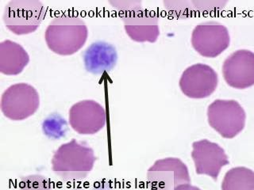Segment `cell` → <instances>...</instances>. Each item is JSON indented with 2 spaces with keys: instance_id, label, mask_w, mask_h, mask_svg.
<instances>
[{
  "instance_id": "obj_19",
  "label": "cell",
  "mask_w": 254,
  "mask_h": 190,
  "mask_svg": "<svg viewBox=\"0 0 254 190\" xmlns=\"http://www.w3.org/2000/svg\"><path fill=\"white\" fill-rule=\"evenodd\" d=\"M111 6L118 12L120 18L128 15L129 13L142 6V2L139 0H127V1H110Z\"/></svg>"
},
{
  "instance_id": "obj_4",
  "label": "cell",
  "mask_w": 254,
  "mask_h": 190,
  "mask_svg": "<svg viewBox=\"0 0 254 190\" xmlns=\"http://www.w3.org/2000/svg\"><path fill=\"white\" fill-rule=\"evenodd\" d=\"M246 114L235 100L216 99L207 108L209 125L225 139H232L242 133L246 125Z\"/></svg>"
},
{
  "instance_id": "obj_6",
  "label": "cell",
  "mask_w": 254,
  "mask_h": 190,
  "mask_svg": "<svg viewBox=\"0 0 254 190\" xmlns=\"http://www.w3.org/2000/svg\"><path fill=\"white\" fill-rule=\"evenodd\" d=\"M147 184L151 190H175L184 184H190L189 168L178 158H161L149 167Z\"/></svg>"
},
{
  "instance_id": "obj_5",
  "label": "cell",
  "mask_w": 254,
  "mask_h": 190,
  "mask_svg": "<svg viewBox=\"0 0 254 190\" xmlns=\"http://www.w3.org/2000/svg\"><path fill=\"white\" fill-rule=\"evenodd\" d=\"M40 96L33 86L16 83L8 87L1 97V110L10 121H24L38 110Z\"/></svg>"
},
{
  "instance_id": "obj_13",
  "label": "cell",
  "mask_w": 254,
  "mask_h": 190,
  "mask_svg": "<svg viewBox=\"0 0 254 190\" xmlns=\"http://www.w3.org/2000/svg\"><path fill=\"white\" fill-rule=\"evenodd\" d=\"M86 71L93 75H103L112 71L118 61L116 48L108 42H93L83 51Z\"/></svg>"
},
{
  "instance_id": "obj_9",
  "label": "cell",
  "mask_w": 254,
  "mask_h": 190,
  "mask_svg": "<svg viewBox=\"0 0 254 190\" xmlns=\"http://www.w3.org/2000/svg\"><path fill=\"white\" fill-rule=\"evenodd\" d=\"M68 123L78 134L91 136L99 133L107 124V112L94 100H83L70 108Z\"/></svg>"
},
{
  "instance_id": "obj_7",
  "label": "cell",
  "mask_w": 254,
  "mask_h": 190,
  "mask_svg": "<svg viewBox=\"0 0 254 190\" xmlns=\"http://www.w3.org/2000/svg\"><path fill=\"white\" fill-rule=\"evenodd\" d=\"M190 42L194 49L202 56L217 57L230 46V33L220 22H202L193 30Z\"/></svg>"
},
{
  "instance_id": "obj_14",
  "label": "cell",
  "mask_w": 254,
  "mask_h": 190,
  "mask_svg": "<svg viewBox=\"0 0 254 190\" xmlns=\"http://www.w3.org/2000/svg\"><path fill=\"white\" fill-rule=\"evenodd\" d=\"M30 63V55L21 45L10 40L0 43V71L8 76L22 73Z\"/></svg>"
},
{
  "instance_id": "obj_1",
  "label": "cell",
  "mask_w": 254,
  "mask_h": 190,
  "mask_svg": "<svg viewBox=\"0 0 254 190\" xmlns=\"http://www.w3.org/2000/svg\"><path fill=\"white\" fill-rule=\"evenodd\" d=\"M95 161L96 156L91 146L72 139L54 152L52 170L64 182H79L89 175Z\"/></svg>"
},
{
  "instance_id": "obj_12",
  "label": "cell",
  "mask_w": 254,
  "mask_h": 190,
  "mask_svg": "<svg viewBox=\"0 0 254 190\" xmlns=\"http://www.w3.org/2000/svg\"><path fill=\"white\" fill-rule=\"evenodd\" d=\"M127 35L133 42L144 43L157 42L160 36L159 16L154 10L137 8L121 18Z\"/></svg>"
},
{
  "instance_id": "obj_8",
  "label": "cell",
  "mask_w": 254,
  "mask_h": 190,
  "mask_svg": "<svg viewBox=\"0 0 254 190\" xmlns=\"http://www.w3.org/2000/svg\"><path fill=\"white\" fill-rule=\"evenodd\" d=\"M218 84L216 71L204 63H195L184 71L179 81L183 94L190 98L210 97Z\"/></svg>"
},
{
  "instance_id": "obj_3",
  "label": "cell",
  "mask_w": 254,
  "mask_h": 190,
  "mask_svg": "<svg viewBox=\"0 0 254 190\" xmlns=\"http://www.w3.org/2000/svg\"><path fill=\"white\" fill-rule=\"evenodd\" d=\"M46 6L38 0H11L4 9V24L16 35L33 34L46 17Z\"/></svg>"
},
{
  "instance_id": "obj_16",
  "label": "cell",
  "mask_w": 254,
  "mask_h": 190,
  "mask_svg": "<svg viewBox=\"0 0 254 190\" xmlns=\"http://www.w3.org/2000/svg\"><path fill=\"white\" fill-rule=\"evenodd\" d=\"M67 129L65 119L59 114L50 115L42 123L44 134L53 140H58L64 137Z\"/></svg>"
},
{
  "instance_id": "obj_17",
  "label": "cell",
  "mask_w": 254,
  "mask_h": 190,
  "mask_svg": "<svg viewBox=\"0 0 254 190\" xmlns=\"http://www.w3.org/2000/svg\"><path fill=\"white\" fill-rule=\"evenodd\" d=\"M165 9L172 18L186 19L196 15L193 1H164Z\"/></svg>"
},
{
  "instance_id": "obj_18",
  "label": "cell",
  "mask_w": 254,
  "mask_h": 190,
  "mask_svg": "<svg viewBox=\"0 0 254 190\" xmlns=\"http://www.w3.org/2000/svg\"><path fill=\"white\" fill-rule=\"evenodd\" d=\"M18 190H53V183L42 174H30L20 179Z\"/></svg>"
},
{
  "instance_id": "obj_15",
  "label": "cell",
  "mask_w": 254,
  "mask_h": 190,
  "mask_svg": "<svg viewBox=\"0 0 254 190\" xmlns=\"http://www.w3.org/2000/svg\"><path fill=\"white\" fill-rule=\"evenodd\" d=\"M222 190H254V171L245 166H237L226 173Z\"/></svg>"
},
{
  "instance_id": "obj_21",
  "label": "cell",
  "mask_w": 254,
  "mask_h": 190,
  "mask_svg": "<svg viewBox=\"0 0 254 190\" xmlns=\"http://www.w3.org/2000/svg\"><path fill=\"white\" fill-rule=\"evenodd\" d=\"M81 190V189H74V190Z\"/></svg>"
},
{
  "instance_id": "obj_20",
  "label": "cell",
  "mask_w": 254,
  "mask_h": 190,
  "mask_svg": "<svg viewBox=\"0 0 254 190\" xmlns=\"http://www.w3.org/2000/svg\"><path fill=\"white\" fill-rule=\"evenodd\" d=\"M175 190H202L197 186H192L191 184H184L178 186Z\"/></svg>"
},
{
  "instance_id": "obj_11",
  "label": "cell",
  "mask_w": 254,
  "mask_h": 190,
  "mask_svg": "<svg viewBox=\"0 0 254 190\" xmlns=\"http://www.w3.org/2000/svg\"><path fill=\"white\" fill-rule=\"evenodd\" d=\"M222 75L230 87L243 90L254 85V52L239 49L230 54L222 64Z\"/></svg>"
},
{
  "instance_id": "obj_2",
  "label": "cell",
  "mask_w": 254,
  "mask_h": 190,
  "mask_svg": "<svg viewBox=\"0 0 254 190\" xmlns=\"http://www.w3.org/2000/svg\"><path fill=\"white\" fill-rule=\"evenodd\" d=\"M88 29L85 22L73 14L57 16L48 25L45 40L48 48L60 55L76 53L85 45Z\"/></svg>"
},
{
  "instance_id": "obj_10",
  "label": "cell",
  "mask_w": 254,
  "mask_h": 190,
  "mask_svg": "<svg viewBox=\"0 0 254 190\" xmlns=\"http://www.w3.org/2000/svg\"><path fill=\"white\" fill-rule=\"evenodd\" d=\"M191 158L198 175H206L216 181L222 167L230 163L224 149L216 142L203 139L192 143Z\"/></svg>"
}]
</instances>
